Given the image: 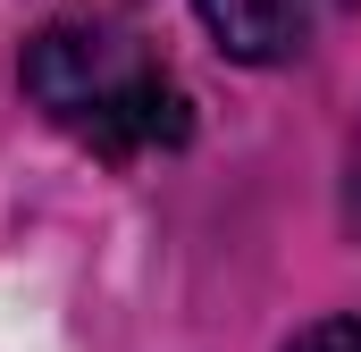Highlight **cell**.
<instances>
[{
  "instance_id": "cell-1",
  "label": "cell",
  "mask_w": 361,
  "mask_h": 352,
  "mask_svg": "<svg viewBox=\"0 0 361 352\" xmlns=\"http://www.w3.org/2000/svg\"><path fill=\"white\" fill-rule=\"evenodd\" d=\"M17 84L59 134H76L109 168H135L152 151H185V134H193L185 84L118 17H51V25H34L25 51H17Z\"/></svg>"
},
{
  "instance_id": "cell-2",
  "label": "cell",
  "mask_w": 361,
  "mask_h": 352,
  "mask_svg": "<svg viewBox=\"0 0 361 352\" xmlns=\"http://www.w3.org/2000/svg\"><path fill=\"white\" fill-rule=\"evenodd\" d=\"M193 17L235 68H277L311 34V0H193Z\"/></svg>"
},
{
  "instance_id": "cell-3",
  "label": "cell",
  "mask_w": 361,
  "mask_h": 352,
  "mask_svg": "<svg viewBox=\"0 0 361 352\" xmlns=\"http://www.w3.org/2000/svg\"><path fill=\"white\" fill-rule=\"evenodd\" d=\"M286 352H361V319H319V327H302Z\"/></svg>"
},
{
  "instance_id": "cell-4",
  "label": "cell",
  "mask_w": 361,
  "mask_h": 352,
  "mask_svg": "<svg viewBox=\"0 0 361 352\" xmlns=\"http://www.w3.org/2000/svg\"><path fill=\"white\" fill-rule=\"evenodd\" d=\"M345 218H353V235H361V134H353V176H345Z\"/></svg>"
}]
</instances>
